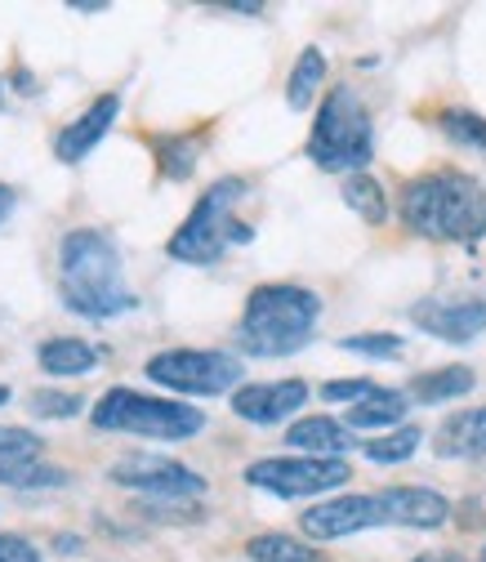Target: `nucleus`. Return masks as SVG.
<instances>
[{
  "instance_id": "obj_1",
  "label": "nucleus",
  "mask_w": 486,
  "mask_h": 562,
  "mask_svg": "<svg viewBox=\"0 0 486 562\" xmlns=\"http://www.w3.org/2000/svg\"><path fill=\"white\" fill-rule=\"evenodd\" d=\"M397 220L410 237L438 246H477L486 237V183L438 166L397 188Z\"/></svg>"
},
{
  "instance_id": "obj_2",
  "label": "nucleus",
  "mask_w": 486,
  "mask_h": 562,
  "mask_svg": "<svg viewBox=\"0 0 486 562\" xmlns=\"http://www.w3.org/2000/svg\"><path fill=\"white\" fill-rule=\"evenodd\" d=\"M58 300L67 313L112 322L138 308V295L125 286L121 246L103 228H67L58 241Z\"/></svg>"
},
{
  "instance_id": "obj_3",
  "label": "nucleus",
  "mask_w": 486,
  "mask_h": 562,
  "mask_svg": "<svg viewBox=\"0 0 486 562\" xmlns=\"http://www.w3.org/2000/svg\"><path fill=\"white\" fill-rule=\"evenodd\" d=\"M321 322V295L295 281H263L246 295V308L233 330L237 358H291L313 344V330Z\"/></svg>"
},
{
  "instance_id": "obj_4",
  "label": "nucleus",
  "mask_w": 486,
  "mask_h": 562,
  "mask_svg": "<svg viewBox=\"0 0 486 562\" xmlns=\"http://www.w3.org/2000/svg\"><path fill=\"white\" fill-rule=\"evenodd\" d=\"M304 157L326 175H362L375 157V121L353 86H330L317 103Z\"/></svg>"
},
{
  "instance_id": "obj_5",
  "label": "nucleus",
  "mask_w": 486,
  "mask_h": 562,
  "mask_svg": "<svg viewBox=\"0 0 486 562\" xmlns=\"http://www.w3.org/2000/svg\"><path fill=\"white\" fill-rule=\"evenodd\" d=\"M241 196H246V179L241 175L215 179L211 188L196 196V205L188 210V220L170 233L166 255L179 259V263H192V268H211V263L224 259L228 246H250L255 228L233 215Z\"/></svg>"
},
{
  "instance_id": "obj_6",
  "label": "nucleus",
  "mask_w": 486,
  "mask_h": 562,
  "mask_svg": "<svg viewBox=\"0 0 486 562\" xmlns=\"http://www.w3.org/2000/svg\"><path fill=\"white\" fill-rule=\"evenodd\" d=\"M90 425L99 434H129V438H148V442H188L205 429V411L188 406L183 397H157V393H138V389H108L90 406Z\"/></svg>"
},
{
  "instance_id": "obj_7",
  "label": "nucleus",
  "mask_w": 486,
  "mask_h": 562,
  "mask_svg": "<svg viewBox=\"0 0 486 562\" xmlns=\"http://www.w3.org/2000/svg\"><path fill=\"white\" fill-rule=\"evenodd\" d=\"M241 358L228 348H161L144 362V375L157 389L179 397H224L241 389Z\"/></svg>"
},
{
  "instance_id": "obj_8",
  "label": "nucleus",
  "mask_w": 486,
  "mask_h": 562,
  "mask_svg": "<svg viewBox=\"0 0 486 562\" xmlns=\"http://www.w3.org/2000/svg\"><path fill=\"white\" fill-rule=\"evenodd\" d=\"M246 486L268 491L282 501H304V496H326L353 482L349 460H330V456H263L246 464Z\"/></svg>"
},
{
  "instance_id": "obj_9",
  "label": "nucleus",
  "mask_w": 486,
  "mask_h": 562,
  "mask_svg": "<svg viewBox=\"0 0 486 562\" xmlns=\"http://www.w3.org/2000/svg\"><path fill=\"white\" fill-rule=\"evenodd\" d=\"M112 486L134 491L144 501H201L205 496V477L170 456H152V451H129L108 469Z\"/></svg>"
},
{
  "instance_id": "obj_10",
  "label": "nucleus",
  "mask_w": 486,
  "mask_h": 562,
  "mask_svg": "<svg viewBox=\"0 0 486 562\" xmlns=\"http://www.w3.org/2000/svg\"><path fill=\"white\" fill-rule=\"evenodd\" d=\"M371 527H384V509H380V496H330L321 505H308L299 514V536L313 540V544H326V540H343V536H358V531H371Z\"/></svg>"
},
{
  "instance_id": "obj_11",
  "label": "nucleus",
  "mask_w": 486,
  "mask_h": 562,
  "mask_svg": "<svg viewBox=\"0 0 486 562\" xmlns=\"http://www.w3.org/2000/svg\"><path fill=\"white\" fill-rule=\"evenodd\" d=\"M308 402V384L304 380H255V384H241L228 406L237 419H246V425H282V419H291L299 406Z\"/></svg>"
},
{
  "instance_id": "obj_12",
  "label": "nucleus",
  "mask_w": 486,
  "mask_h": 562,
  "mask_svg": "<svg viewBox=\"0 0 486 562\" xmlns=\"http://www.w3.org/2000/svg\"><path fill=\"white\" fill-rule=\"evenodd\" d=\"M410 326L442 344H468L486 330V300H420L410 304Z\"/></svg>"
},
{
  "instance_id": "obj_13",
  "label": "nucleus",
  "mask_w": 486,
  "mask_h": 562,
  "mask_svg": "<svg viewBox=\"0 0 486 562\" xmlns=\"http://www.w3.org/2000/svg\"><path fill=\"white\" fill-rule=\"evenodd\" d=\"M116 116H121V90H108V94H99V99H90V108L77 116V121H67L58 134H54V157L63 161V166H81L103 138H108V130L116 125Z\"/></svg>"
},
{
  "instance_id": "obj_14",
  "label": "nucleus",
  "mask_w": 486,
  "mask_h": 562,
  "mask_svg": "<svg viewBox=\"0 0 486 562\" xmlns=\"http://www.w3.org/2000/svg\"><path fill=\"white\" fill-rule=\"evenodd\" d=\"M384 527H410V531H438L451 522V501L433 486H384L375 491Z\"/></svg>"
},
{
  "instance_id": "obj_15",
  "label": "nucleus",
  "mask_w": 486,
  "mask_h": 562,
  "mask_svg": "<svg viewBox=\"0 0 486 562\" xmlns=\"http://www.w3.org/2000/svg\"><path fill=\"white\" fill-rule=\"evenodd\" d=\"M286 442L295 456H330V460H343L353 447H362L358 434L335 415H299L286 429Z\"/></svg>"
},
{
  "instance_id": "obj_16",
  "label": "nucleus",
  "mask_w": 486,
  "mask_h": 562,
  "mask_svg": "<svg viewBox=\"0 0 486 562\" xmlns=\"http://www.w3.org/2000/svg\"><path fill=\"white\" fill-rule=\"evenodd\" d=\"M433 456L438 460H482L486 456V406L451 411L433 429Z\"/></svg>"
},
{
  "instance_id": "obj_17",
  "label": "nucleus",
  "mask_w": 486,
  "mask_h": 562,
  "mask_svg": "<svg viewBox=\"0 0 486 562\" xmlns=\"http://www.w3.org/2000/svg\"><path fill=\"white\" fill-rule=\"evenodd\" d=\"M144 144L152 148V161H157V175L166 183H188L196 175V161H201V148H205V130H174V134H144Z\"/></svg>"
},
{
  "instance_id": "obj_18",
  "label": "nucleus",
  "mask_w": 486,
  "mask_h": 562,
  "mask_svg": "<svg viewBox=\"0 0 486 562\" xmlns=\"http://www.w3.org/2000/svg\"><path fill=\"white\" fill-rule=\"evenodd\" d=\"M36 367L49 375V380H81L99 367V348L81 335H49L41 348H36Z\"/></svg>"
},
{
  "instance_id": "obj_19",
  "label": "nucleus",
  "mask_w": 486,
  "mask_h": 562,
  "mask_svg": "<svg viewBox=\"0 0 486 562\" xmlns=\"http://www.w3.org/2000/svg\"><path fill=\"white\" fill-rule=\"evenodd\" d=\"M406 411H410V397L406 389H375L371 397H362L358 406L343 411V425H349L353 434H375V429H402L406 425Z\"/></svg>"
},
{
  "instance_id": "obj_20",
  "label": "nucleus",
  "mask_w": 486,
  "mask_h": 562,
  "mask_svg": "<svg viewBox=\"0 0 486 562\" xmlns=\"http://www.w3.org/2000/svg\"><path fill=\"white\" fill-rule=\"evenodd\" d=\"M477 389V375L468 367H433V371H420L406 380V397L415 406H442V402H455V397H468Z\"/></svg>"
},
{
  "instance_id": "obj_21",
  "label": "nucleus",
  "mask_w": 486,
  "mask_h": 562,
  "mask_svg": "<svg viewBox=\"0 0 486 562\" xmlns=\"http://www.w3.org/2000/svg\"><path fill=\"white\" fill-rule=\"evenodd\" d=\"M339 196H343V205H349L353 215H358L362 224H371V228H384V224H388V215H393L388 192H384V183H380L371 170L343 179V183H339Z\"/></svg>"
},
{
  "instance_id": "obj_22",
  "label": "nucleus",
  "mask_w": 486,
  "mask_h": 562,
  "mask_svg": "<svg viewBox=\"0 0 486 562\" xmlns=\"http://www.w3.org/2000/svg\"><path fill=\"white\" fill-rule=\"evenodd\" d=\"M241 549L250 562H326V549H317L313 540L291 536V531H259Z\"/></svg>"
},
{
  "instance_id": "obj_23",
  "label": "nucleus",
  "mask_w": 486,
  "mask_h": 562,
  "mask_svg": "<svg viewBox=\"0 0 486 562\" xmlns=\"http://www.w3.org/2000/svg\"><path fill=\"white\" fill-rule=\"evenodd\" d=\"M321 90H326V54L317 45H304L295 67H291V77H286V108L308 112Z\"/></svg>"
},
{
  "instance_id": "obj_24",
  "label": "nucleus",
  "mask_w": 486,
  "mask_h": 562,
  "mask_svg": "<svg viewBox=\"0 0 486 562\" xmlns=\"http://www.w3.org/2000/svg\"><path fill=\"white\" fill-rule=\"evenodd\" d=\"M67 482H72V469L49 464L45 456H36V460H5V464H0V486H10V491H58Z\"/></svg>"
},
{
  "instance_id": "obj_25",
  "label": "nucleus",
  "mask_w": 486,
  "mask_h": 562,
  "mask_svg": "<svg viewBox=\"0 0 486 562\" xmlns=\"http://www.w3.org/2000/svg\"><path fill=\"white\" fill-rule=\"evenodd\" d=\"M125 514L148 522V527H196V522H205L201 501H144V496H134V505Z\"/></svg>"
},
{
  "instance_id": "obj_26",
  "label": "nucleus",
  "mask_w": 486,
  "mask_h": 562,
  "mask_svg": "<svg viewBox=\"0 0 486 562\" xmlns=\"http://www.w3.org/2000/svg\"><path fill=\"white\" fill-rule=\"evenodd\" d=\"M420 442H425V429L420 425H402V429H388L380 438H366L362 442V456L371 464H406L415 451H420Z\"/></svg>"
},
{
  "instance_id": "obj_27",
  "label": "nucleus",
  "mask_w": 486,
  "mask_h": 562,
  "mask_svg": "<svg viewBox=\"0 0 486 562\" xmlns=\"http://www.w3.org/2000/svg\"><path fill=\"white\" fill-rule=\"evenodd\" d=\"M438 130L451 138L455 148H468V153H482V157H486V116H482V112L442 108V112H438Z\"/></svg>"
},
{
  "instance_id": "obj_28",
  "label": "nucleus",
  "mask_w": 486,
  "mask_h": 562,
  "mask_svg": "<svg viewBox=\"0 0 486 562\" xmlns=\"http://www.w3.org/2000/svg\"><path fill=\"white\" fill-rule=\"evenodd\" d=\"M343 353H358V358H375V362H393L406 353V339L393 330H362V335H343L339 339Z\"/></svg>"
},
{
  "instance_id": "obj_29",
  "label": "nucleus",
  "mask_w": 486,
  "mask_h": 562,
  "mask_svg": "<svg viewBox=\"0 0 486 562\" xmlns=\"http://www.w3.org/2000/svg\"><path fill=\"white\" fill-rule=\"evenodd\" d=\"M27 411L36 419H77L86 411V397L67 393V389H32L27 393Z\"/></svg>"
},
{
  "instance_id": "obj_30",
  "label": "nucleus",
  "mask_w": 486,
  "mask_h": 562,
  "mask_svg": "<svg viewBox=\"0 0 486 562\" xmlns=\"http://www.w3.org/2000/svg\"><path fill=\"white\" fill-rule=\"evenodd\" d=\"M41 451H45V442H41L36 429L0 425V464H5V460H36Z\"/></svg>"
},
{
  "instance_id": "obj_31",
  "label": "nucleus",
  "mask_w": 486,
  "mask_h": 562,
  "mask_svg": "<svg viewBox=\"0 0 486 562\" xmlns=\"http://www.w3.org/2000/svg\"><path fill=\"white\" fill-rule=\"evenodd\" d=\"M380 384L371 375H358V380H326L321 384V402H339V406H358L362 397H371Z\"/></svg>"
},
{
  "instance_id": "obj_32",
  "label": "nucleus",
  "mask_w": 486,
  "mask_h": 562,
  "mask_svg": "<svg viewBox=\"0 0 486 562\" xmlns=\"http://www.w3.org/2000/svg\"><path fill=\"white\" fill-rule=\"evenodd\" d=\"M0 562H45V558H41V549H36L27 536L0 531Z\"/></svg>"
},
{
  "instance_id": "obj_33",
  "label": "nucleus",
  "mask_w": 486,
  "mask_h": 562,
  "mask_svg": "<svg viewBox=\"0 0 486 562\" xmlns=\"http://www.w3.org/2000/svg\"><path fill=\"white\" fill-rule=\"evenodd\" d=\"M5 86H10L14 94H23V99H36V94H41V81H36V72H32L27 63H14V72L5 77Z\"/></svg>"
},
{
  "instance_id": "obj_34",
  "label": "nucleus",
  "mask_w": 486,
  "mask_h": 562,
  "mask_svg": "<svg viewBox=\"0 0 486 562\" xmlns=\"http://www.w3.org/2000/svg\"><path fill=\"white\" fill-rule=\"evenodd\" d=\"M211 10H215V14H246V19L263 14L259 0H224V5H211Z\"/></svg>"
},
{
  "instance_id": "obj_35",
  "label": "nucleus",
  "mask_w": 486,
  "mask_h": 562,
  "mask_svg": "<svg viewBox=\"0 0 486 562\" xmlns=\"http://www.w3.org/2000/svg\"><path fill=\"white\" fill-rule=\"evenodd\" d=\"M54 553H81L86 549V536H77V531H54Z\"/></svg>"
},
{
  "instance_id": "obj_36",
  "label": "nucleus",
  "mask_w": 486,
  "mask_h": 562,
  "mask_svg": "<svg viewBox=\"0 0 486 562\" xmlns=\"http://www.w3.org/2000/svg\"><path fill=\"white\" fill-rule=\"evenodd\" d=\"M410 562H468V558L455 553V549H429V553H415Z\"/></svg>"
},
{
  "instance_id": "obj_37",
  "label": "nucleus",
  "mask_w": 486,
  "mask_h": 562,
  "mask_svg": "<svg viewBox=\"0 0 486 562\" xmlns=\"http://www.w3.org/2000/svg\"><path fill=\"white\" fill-rule=\"evenodd\" d=\"M14 205H19V192L10 183H0V224H5L14 215Z\"/></svg>"
},
{
  "instance_id": "obj_38",
  "label": "nucleus",
  "mask_w": 486,
  "mask_h": 562,
  "mask_svg": "<svg viewBox=\"0 0 486 562\" xmlns=\"http://www.w3.org/2000/svg\"><path fill=\"white\" fill-rule=\"evenodd\" d=\"M67 10H72V14H103L108 0H67Z\"/></svg>"
},
{
  "instance_id": "obj_39",
  "label": "nucleus",
  "mask_w": 486,
  "mask_h": 562,
  "mask_svg": "<svg viewBox=\"0 0 486 562\" xmlns=\"http://www.w3.org/2000/svg\"><path fill=\"white\" fill-rule=\"evenodd\" d=\"M10 397H14V393H10V384H0V406H10Z\"/></svg>"
},
{
  "instance_id": "obj_40",
  "label": "nucleus",
  "mask_w": 486,
  "mask_h": 562,
  "mask_svg": "<svg viewBox=\"0 0 486 562\" xmlns=\"http://www.w3.org/2000/svg\"><path fill=\"white\" fill-rule=\"evenodd\" d=\"M0 108H5V81H0Z\"/></svg>"
},
{
  "instance_id": "obj_41",
  "label": "nucleus",
  "mask_w": 486,
  "mask_h": 562,
  "mask_svg": "<svg viewBox=\"0 0 486 562\" xmlns=\"http://www.w3.org/2000/svg\"><path fill=\"white\" fill-rule=\"evenodd\" d=\"M477 562H486V549H482V558H477Z\"/></svg>"
}]
</instances>
